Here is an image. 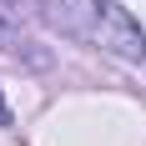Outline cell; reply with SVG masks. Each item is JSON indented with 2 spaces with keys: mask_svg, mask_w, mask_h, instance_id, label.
Masks as SVG:
<instances>
[{
  "mask_svg": "<svg viewBox=\"0 0 146 146\" xmlns=\"http://www.w3.org/2000/svg\"><path fill=\"white\" fill-rule=\"evenodd\" d=\"M40 15L60 35H71L81 45H96L106 56H121V60H141L146 56V30L116 0H40Z\"/></svg>",
  "mask_w": 146,
  "mask_h": 146,
  "instance_id": "1",
  "label": "cell"
}]
</instances>
